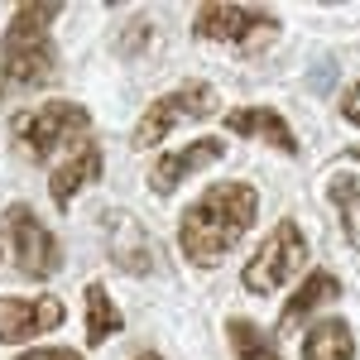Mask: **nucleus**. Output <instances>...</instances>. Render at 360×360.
<instances>
[{
	"mask_svg": "<svg viewBox=\"0 0 360 360\" xmlns=\"http://www.w3.org/2000/svg\"><path fill=\"white\" fill-rule=\"evenodd\" d=\"M259 217V193L250 183H212L193 207L178 217V250L193 269H217L245 240Z\"/></svg>",
	"mask_w": 360,
	"mask_h": 360,
	"instance_id": "nucleus-1",
	"label": "nucleus"
},
{
	"mask_svg": "<svg viewBox=\"0 0 360 360\" xmlns=\"http://www.w3.org/2000/svg\"><path fill=\"white\" fill-rule=\"evenodd\" d=\"M58 5H20L5 25V49H0V101L20 96V91H39L58 77V49L49 39Z\"/></svg>",
	"mask_w": 360,
	"mask_h": 360,
	"instance_id": "nucleus-2",
	"label": "nucleus"
},
{
	"mask_svg": "<svg viewBox=\"0 0 360 360\" xmlns=\"http://www.w3.org/2000/svg\"><path fill=\"white\" fill-rule=\"evenodd\" d=\"M91 135V111L77 101H44L10 115V144L25 164H49L58 149H77Z\"/></svg>",
	"mask_w": 360,
	"mask_h": 360,
	"instance_id": "nucleus-3",
	"label": "nucleus"
},
{
	"mask_svg": "<svg viewBox=\"0 0 360 360\" xmlns=\"http://www.w3.org/2000/svg\"><path fill=\"white\" fill-rule=\"evenodd\" d=\"M217 111H221V96H217L212 82H178L173 91L154 96V101L139 111L135 130H130V144H135V149H154V144H164L178 125H197V120H207V115H217Z\"/></svg>",
	"mask_w": 360,
	"mask_h": 360,
	"instance_id": "nucleus-4",
	"label": "nucleus"
},
{
	"mask_svg": "<svg viewBox=\"0 0 360 360\" xmlns=\"http://www.w3.org/2000/svg\"><path fill=\"white\" fill-rule=\"evenodd\" d=\"M307 269V236L298 221H278L259 245L255 255L245 259V269H240V283H245V293L255 298H269L278 293L283 283H293V278Z\"/></svg>",
	"mask_w": 360,
	"mask_h": 360,
	"instance_id": "nucleus-5",
	"label": "nucleus"
},
{
	"mask_svg": "<svg viewBox=\"0 0 360 360\" xmlns=\"http://www.w3.org/2000/svg\"><path fill=\"white\" fill-rule=\"evenodd\" d=\"M193 34L226 49H259L278 34V15L264 5H202L193 15Z\"/></svg>",
	"mask_w": 360,
	"mask_h": 360,
	"instance_id": "nucleus-6",
	"label": "nucleus"
},
{
	"mask_svg": "<svg viewBox=\"0 0 360 360\" xmlns=\"http://www.w3.org/2000/svg\"><path fill=\"white\" fill-rule=\"evenodd\" d=\"M5 236H10V255H15V264H20L25 278L44 283V278H53L63 269V245H58L53 231L34 217V207L15 202L5 212Z\"/></svg>",
	"mask_w": 360,
	"mask_h": 360,
	"instance_id": "nucleus-7",
	"label": "nucleus"
},
{
	"mask_svg": "<svg viewBox=\"0 0 360 360\" xmlns=\"http://www.w3.org/2000/svg\"><path fill=\"white\" fill-rule=\"evenodd\" d=\"M68 322L63 298L44 293V298H20V293H0V346L15 341H34L44 332H58Z\"/></svg>",
	"mask_w": 360,
	"mask_h": 360,
	"instance_id": "nucleus-8",
	"label": "nucleus"
},
{
	"mask_svg": "<svg viewBox=\"0 0 360 360\" xmlns=\"http://www.w3.org/2000/svg\"><path fill=\"white\" fill-rule=\"evenodd\" d=\"M226 159V144L217 135H207V139H193V144H183V149H164L154 164H149V193L154 197H168V193H178L193 173H202V168H212V164H221Z\"/></svg>",
	"mask_w": 360,
	"mask_h": 360,
	"instance_id": "nucleus-9",
	"label": "nucleus"
},
{
	"mask_svg": "<svg viewBox=\"0 0 360 360\" xmlns=\"http://www.w3.org/2000/svg\"><path fill=\"white\" fill-rule=\"evenodd\" d=\"M106 255H111L115 269L130 274V278L154 274V264H159L149 231H144L130 212H106Z\"/></svg>",
	"mask_w": 360,
	"mask_h": 360,
	"instance_id": "nucleus-10",
	"label": "nucleus"
},
{
	"mask_svg": "<svg viewBox=\"0 0 360 360\" xmlns=\"http://www.w3.org/2000/svg\"><path fill=\"white\" fill-rule=\"evenodd\" d=\"M221 125L231 135L259 139V144H269V149L288 154V159L298 154V135H293V125L283 120V111H274V106H236V111L221 115Z\"/></svg>",
	"mask_w": 360,
	"mask_h": 360,
	"instance_id": "nucleus-11",
	"label": "nucleus"
},
{
	"mask_svg": "<svg viewBox=\"0 0 360 360\" xmlns=\"http://www.w3.org/2000/svg\"><path fill=\"white\" fill-rule=\"evenodd\" d=\"M101 168H106V159H101V144L96 139H86V144H77L63 164L49 173V193H53V207L58 212H68L72 202H77V193L82 188H91L96 178H101Z\"/></svg>",
	"mask_w": 360,
	"mask_h": 360,
	"instance_id": "nucleus-12",
	"label": "nucleus"
},
{
	"mask_svg": "<svg viewBox=\"0 0 360 360\" xmlns=\"http://www.w3.org/2000/svg\"><path fill=\"white\" fill-rule=\"evenodd\" d=\"M336 298H341V278H336L332 269H312V274L293 288V298L283 303V312H278V332H288V327L307 322L312 312H322V307L336 303Z\"/></svg>",
	"mask_w": 360,
	"mask_h": 360,
	"instance_id": "nucleus-13",
	"label": "nucleus"
},
{
	"mask_svg": "<svg viewBox=\"0 0 360 360\" xmlns=\"http://www.w3.org/2000/svg\"><path fill=\"white\" fill-rule=\"evenodd\" d=\"M303 360H356V332L346 317H322L303 336Z\"/></svg>",
	"mask_w": 360,
	"mask_h": 360,
	"instance_id": "nucleus-14",
	"label": "nucleus"
},
{
	"mask_svg": "<svg viewBox=\"0 0 360 360\" xmlns=\"http://www.w3.org/2000/svg\"><path fill=\"white\" fill-rule=\"evenodd\" d=\"M86 298V346H106L115 332H125V312L111 303V293H106V283H86L82 288Z\"/></svg>",
	"mask_w": 360,
	"mask_h": 360,
	"instance_id": "nucleus-15",
	"label": "nucleus"
},
{
	"mask_svg": "<svg viewBox=\"0 0 360 360\" xmlns=\"http://www.w3.org/2000/svg\"><path fill=\"white\" fill-rule=\"evenodd\" d=\"M327 202L341 217V236L346 245L360 250V173H332L327 178Z\"/></svg>",
	"mask_w": 360,
	"mask_h": 360,
	"instance_id": "nucleus-16",
	"label": "nucleus"
},
{
	"mask_svg": "<svg viewBox=\"0 0 360 360\" xmlns=\"http://www.w3.org/2000/svg\"><path fill=\"white\" fill-rule=\"evenodd\" d=\"M226 341H231V356L236 360H283L278 341L259 322H250V317H231L226 322Z\"/></svg>",
	"mask_w": 360,
	"mask_h": 360,
	"instance_id": "nucleus-17",
	"label": "nucleus"
},
{
	"mask_svg": "<svg viewBox=\"0 0 360 360\" xmlns=\"http://www.w3.org/2000/svg\"><path fill=\"white\" fill-rule=\"evenodd\" d=\"M15 360H86L82 351H68V346H39V351H25Z\"/></svg>",
	"mask_w": 360,
	"mask_h": 360,
	"instance_id": "nucleus-18",
	"label": "nucleus"
},
{
	"mask_svg": "<svg viewBox=\"0 0 360 360\" xmlns=\"http://www.w3.org/2000/svg\"><path fill=\"white\" fill-rule=\"evenodd\" d=\"M341 120L360 130V82H356V86H346V96H341Z\"/></svg>",
	"mask_w": 360,
	"mask_h": 360,
	"instance_id": "nucleus-19",
	"label": "nucleus"
},
{
	"mask_svg": "<svg viewBox=\"0 0 360 360\" xmlns=\"http://www.w3.org/2000/svg\"><path fill=\"white\" fill-rule=\"evenodd\" d=\"M135 360H164V356H159V351H139Z\"/></svg>",
	"mask_w": 360,
	"mask_h": 360,
	"instance_id": "nucleus-20",
	"label": "nucleus"
}]
</instances>
